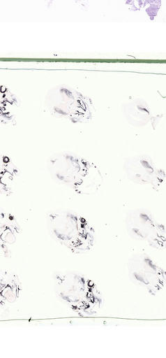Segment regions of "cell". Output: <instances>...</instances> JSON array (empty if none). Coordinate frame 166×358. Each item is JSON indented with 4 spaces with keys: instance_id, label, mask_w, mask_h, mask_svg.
<instances>
[{
    "instance_id": "obj_1",
    "label": "cell",
    "mask_w": 166,
    "mask_h": 358,
    "mask_svg": "<svg viewBox=\"0 0 166 358\" xmlns=\"http://www.w3.org/2000/svg\"><path fill=\"white\" fill-rule=\"evenodd\" d=\"M53 288L57 299L80 315L98 312L105 299L98 285L86 275L74 271L52 274Z\"/></svg>"
},
{
    "instance_id": "obj_2",
    "label": "cell",
    "mask_w": 166,
    "mask_h": 358,
    "mask_svg": "<svg viewBox=\"0 0 166 358\" xmlns=\"http://www.w3.org/2000/svg\"><path fill=\"white\" fill-rule=\"evenodd\" d=\"M46 227L50 236L58 244L77 255L91 252L96 243V231L81 214L68 209L47 213Z\"/></svg>"
},
{
    "instance_id": "obj_3",
    "label": "cell",
    "mask_w": 166,
    "mask_h": 358,
    "mask_svg": "<svg viewBox=\"0 0 166 358\" xmlns=\"http://www.w3.org/2000/svg\"><path fill=\"white\" fill-rule=\"evenodd\" d=\"M47 171L52 180L80 195H93L100 189L103 176L93 164L69 155L50 159Z\"/></svg>"
},
{
    "instance_id": "obj_4",
    "label": "cell",
    "mask_w": 166,
    "mask_h": 358,
    "mask_svg": "<svg viewBox=\"0 0 166 358\" xmlns=\"http://www.w3.org/2000/svg\"><path fill=\"white\" fill-rule=\"evenodd\" d=\"M125 223L127 232L133 239L156 250L165 248V227L149 210L141 208L128 211Z\"/></svg>"
},
{
    "instance_id": "obj_5",
    "label": "cell",
    "mask_w": 166,
    "mask_h": 358,
    "mask_svg": "<svg viewBox=\"0 0 166 358\" xmlns=\"http://www.w3.org/2000/svg\"><path fill=\"white\" fill-rule=\"evenodd\" d=\"M131 282L152 296L163 292L165 287V270L144 252L132 254L127 263Z\"/></svg>"
},
{
    "instance_id": "obj_6",
    "label": "cell",
    "mask_w": 166,
    "mask_h": 358,
    "mask_svg": "<svg viewBox=\"0 0 166 358\" xmlns=\"http://www.w3.org/2000/svg\"><path fill=\"white\" fill-rule=\"evenodd\" d=\"M123 169L126 178L133 183L148 186L156 191L161 190L165 186V171L149 159L135 157L128 159Z\"/></svg>"
},
{
    "instance_id": "obj_7",
    "label": "cell",
    "mask_w": 166,
    "mask_h": 358,
    "mask_svg": "<svg viewBox=\"0 0 166 358\" xmlns=\"http://www.w3.org/2000/svg\"><path fill=\"white\" fill-rule=\"evenodd\" d=\"M22 291V282L13 271H4L0 280L1 307L14 305L19 301Z\"/></svg>"
},
{
    "instance_id": "obj_8",
    "label": "cell",
    "mask_w": 166,
    "mask_h": 358,
    "mask_svg": "<svg viewBox=\"0 0 166 358\" xmlns=\"http://www.w3.org/2000/svg\"><path fill=\"white\" fill-rule=\"evenodd\" d=\"M1 245L7 247L16 242L21 227L16 217L9 213H1Z\"/></svg>"
}]
</instances>
